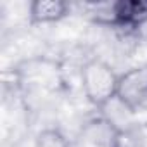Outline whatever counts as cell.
I'll use <instances>...</instances> for the list:
<instances>
[{"label":"cell","instance_id":"obj_1","mask_svg":"<svg viewBox=\"0 0 147 147\" xmlns=\"http://www.w3.org/2000/svg\"><path fill=\"white\" fill-rule=\"evenodd\" d=\"M119 75L102 59H90L82 67V87L87 99L99 109L106 107L118 94Z\"/></svg>","mask_w":147,"mask_h":147},{"label":"cell","instance_id":"obj_2","mask_svg":"<svg viewBox=\"0 0 147 147\" xmlns=\"http://www.w3.org/2000/svg\"><path fill=\"white\" fill-rule=\"evenodd\" d=\"M116 100L130 113L147 104V64L131 67L119 75Z\"/></svg>","mask_w":147,"mask_h":147},{"label":"cell","instance_id":"obj_3","mask_svg":"<svg viewBox=\"0 0 147 147\" xmlns=\"http://www.w3.org/2000/svg\"><path fill=\"white\" fill-rule=\"evenodd\" d=\"M147 23L145 0H119L113 2V26L121 30H137Z\"/></svg>","mask_w":147,"mask_h":147},{"label":"cell","instance_id":"obj_4","mask_svg":"<svg viewBox=\"0 0 147 147\" xmlns=\"http://www.w3.org/2000/svg\"><path fill=\"white\" fill-rule=\"evenodd\" d=\"M69 5L62 0H35L30 5V21L33 24H49L64 19Z\"/></svg>","mask_w":147,"mask_h":147},{"label":"cell","instance_id":"obj_5","mask_svg":"<svg viewBox=\"0 0 147 147\" xmlns=\"http://www.w3.org/2000/svg\"><path fill=\"white\" fill-rule=\"evenodd\" d=\"M35 147H71V145L61 130L47 128V130H42L38 133Z\"/></svg>","mask_w":147,"mask_h":147}]
</instances>
